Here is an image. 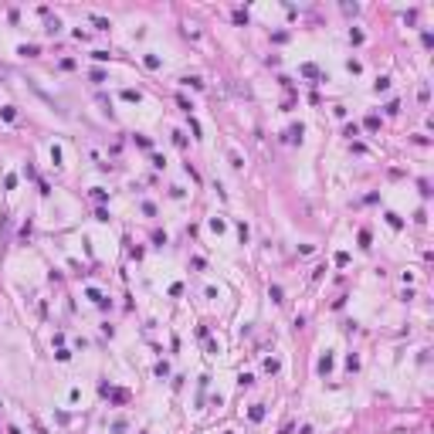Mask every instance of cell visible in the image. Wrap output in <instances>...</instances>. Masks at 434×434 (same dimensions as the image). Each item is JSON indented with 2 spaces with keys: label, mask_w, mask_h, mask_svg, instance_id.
<instances>
[]
</instances>
